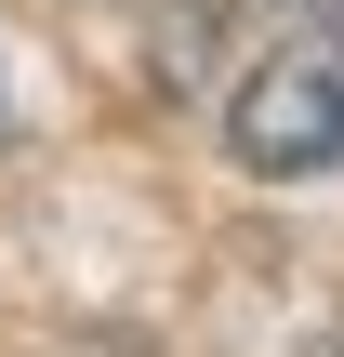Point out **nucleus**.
<instances>
[{"label":"nucleus","instance_id":"nucleus-1","mask_svg":"<svg viewBox=\"0 0 344 357\" xmlns=\"http://www.w3.org/2000/svg\"><path fill=\"white\" fill-rule=\"evenodd\" d=\"M225 159L265 172V185L344 159V0L331 13H292V26L252 53V79L225 93Z\"/></svg>","mask_w":344,"mask_h":357}]
</instances>
